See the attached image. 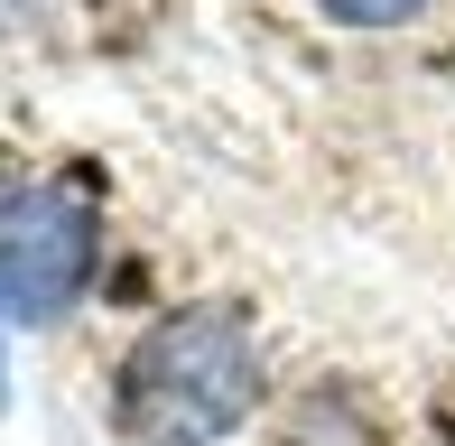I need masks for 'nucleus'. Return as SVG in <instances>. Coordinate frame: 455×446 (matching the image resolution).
<instances>
[{"mask_svg":"<svg viewBox=\"0 0 455 446\" xmlns=\"http://www.w3.org/2000/svg\"><path fill=\"white\" fill-rule=\"evenodd\" d=\"M102 223L75 187H10L0 195V326H56L93 289Z\"/></svg>","mask_w":455,"mask_h":446,"instance_id":"f03ea898","label":"nucleus"},{"mask_svg":"<svg viewBox=\"0 0 455 446\" xmlns=\"http://www.w3.org/2000/svg\"><path fill=\"white\" fill-rule=\"evenodd\" d=\"M335 28H400V19H419L427 0H316Z\"/></svg>","mask_w":455,"mask_h":446,"instance_id":"7ed1b4c3","label":"nucleus"},{"mask_svg":"<svg viewBox=\"0 0 455 446\" xmlns=\"http://www.w3.org/2000/svg\"><path fill=\"white\" fill-rule=\"evenodd\" d=\"M251 410H260V344L242 326V307H223V298L158 316L121 354V381H112V418L140 446H214Z\"/></svg>","mask_w":455,"mask_h":446,"instance_id":"f257e3e1","label":"nucleus"},{"mask_svg":"<svg viewBox=\"0 0 455 446\" xmlns=\"http://www.w3.org/2000/svg\"><path fill=\"white\" fill-rule=\"evenodd\" d=\"M0 410H10V362H0Z\"/></svg>","mask_w":455,"mask_h":446,"instance_id":"20e7f679","label":"nucleus"}]
</instances>
